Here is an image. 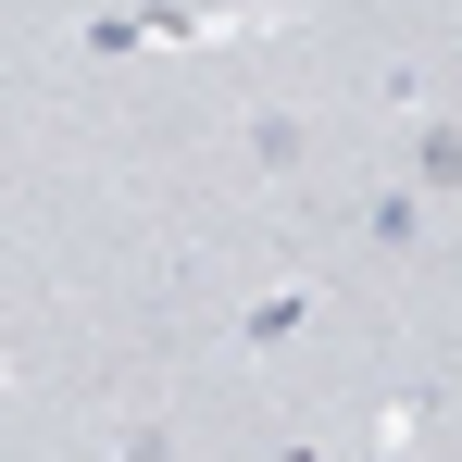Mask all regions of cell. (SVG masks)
I'll return each mask as SVG.
<instances>
[{
    "label": "cell",
    "mask_w": 462,
    "mask_h": 462,
    "mask_svg": "<svg viewBox=\"0 0 462 462\" xmlns=\"http://www.w3.org/2000/svg\"><path fill=\"white\" fill-rule=\"evenodd\" d=\"M400 188H412V200H462V125L438 113V100L412 113V162H400Z\"/></svg>",
    "instance_id": "1"
},
{
    "label": "cell",
    "mask_w": 462,
    "mask_h": 462,
    "mask_svg": "<svg viewBox=\"0 0 462 462\" xmlns=\"http://www.w3.org/2000/svg\"><path fill=\"white\" fill-rule=\"evenodd\" d=\"M300 113H288V100H250V175H263V188H288V175H300Z\"/></svg>",
    "instance_id": "2"
},
{
    "label": "cell",
    "mask_w": 462,
    "mask_h": 462,
    "mask_svg": "<svg viewBox=\"0 0 462 462\" xmlns=\"http://www.w3.org/2000/svg\"><path fill=\"white\" fill-rule=\"evenodd\" d=\"M300 312H312V288H263V300L237 312L226 337H237V350H275V337H300Z\"/></svg>",
    "instance_id": "3"
},
{
    "label": "cell",
    "mask_w": 462,
    "mask_h": 462,
    "mask_svg": "<svg viewBox=\"0 0 462 462\" xmlns=\"http://www.w3.org/2000/svg\"><path fill=\"white\" fill-rule=\"evenodd\" d=\"M363 237H375V250H425V200H412V188H375Z\"/></svg>",
    "instance_id": "4"
},
{
    "label": "cell",
    "mask_w": 462,
    "mask_h": 462,
    "mask_svg": "<svg viewBox=\"0 0 462 462\" xmlns=\"http://www.w3.org/2000/svg\"><path fill=\"white\" fill-rule=\"evenodd\" d=\"M425 425H438V387H387V400H375V438H387V450H412Z\"/></svg>",
    "instance_id": "5"
},
{
    "label": "cell",
    "mask_w": 462,
    "mask_h": 462,
    "mask_svg": "<svg viewBox=\"0 0 462 462\" xmlns=\"http://www.w3.org/2000/svg\"><path fill=\"white\" fill-rule=\"evenodd\" d=\"M100 462H175V425H162V412H125V425L100 438Z\"/></svg>",
    "instance_id": "6"
},
{
    "label": "cell",
    "mask_w": 462,
    "mask_h": 462,
    "mask_svg": "<svg viewBox=\"0 0 462 462\" xmlns=\"http://www.w3.org/2000/svg\"><path fill=\"white\" fill-rule=\"evenodd\" d=\"M138 38H151L138 13H88V25H76V51H138Z\"/></svg>",
    "instance_id": "7"
},
{
    "label": "cell",
    "mask_w": 462,
    "mask_h": 462,
    "mask_svg": "<svg viewBox=\"0 0 462 462\" xmlns=\"http://www.w3.org/2000/svg\"><path fill=\"white\" fill-rule=\"evenodd\" d=\"M0 387H13V350H0Z\"/></svg>",
    "instance_id": "8"
}]
</instances>
